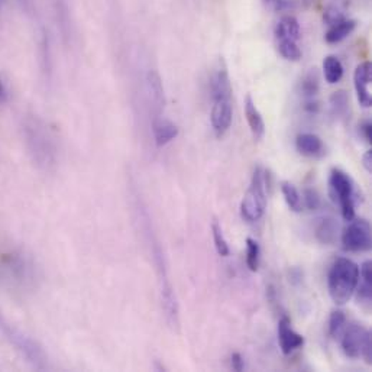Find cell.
<instances>
[{
    "label": "cell",
    "instance_id": "cell-11",
    "mask_svg": "<svg viewBox=\"0 0 372 372\" xmlns=\"http://www.w3.org/2000/svg\"><path fill=\"white\" fill-rule=\"evenodd\" d=\"M213 109L210 115L212 128L217 138L224 136L232 125V118H234V109H232L230 100H219L213 102Z\"/></svg>",
    "mask_w": 372,
    "mask_h": 372
},
{
    "label": "cell",
    "instance_id": "cell-17",
    "mask_svg": "<svg viewBox=\"0 0 372 372\" xmlns=\"http://www.w3.org/2000/svg\"><path fill=\"white\" fill-rule=\"evenodd\" d=\"M245 115L254 138L261 139L265 135V122L251 96H247L245 99Z\"/></svg>",
    "mask_w": 372,
    "mask_h": 372
},
{
    "label": "cell",
    "instance_id": "cell-33",
    "mask_svg": "<svg viewBox=\"0 0 372 372\" xmlns=\"http://www.w3.org/2000/svg\"><path fill=\"white\" fill-rule=\"evenodd\" d=\"M6 100H8V90H6L5 84L0 81V105L6 103Z\"/></svg>",
    "mask_w": 372,
    "mask_h": 372
},
{
    "label": "cell",
    "instance_id": "cell-1",
    "mask_svg": "<svg viewBox=\"0 0 372 372\" xmlns=\"http://www.w3.org/2000/svg\"><path fill=\"white\" fill-rule=\"evenodd\" d=\"M359 284V267L349 258H338L328 274L329 296L338 306H345Z\"/></svg>",
    "mask_w": 372,
    "mask_h": 372
},
{
    "label": "cell",
    "instance_id": "cell-20",
    "mask_svg": "<svg viewBox=\"0 0 372 372\" xmlns=\"http://www.w3.org/2000/svg\"><path fill=\"white\" fill-rule=\"evenodd\" d=\"M329 103H331L332 115L335 118L343 119L349 113V96L346 91H343V90L335 91L329 99Z\"/></svg>",
    "mask_w": 372,
    "mask_h": 372
},
{
    "label": "cell",
    "instance_id": "cell-28",
    "mask_svg": "<svg viewBox=\"0 0 372 372\" xmlns=\"http://www.w3.org/2000/svg\"><path fill=\"white\" fill-rule=\"evenodd\" d=\"M303 207L309 210H317L320 207V196L314 189H306L303 193Z\"/></svg>",
    "mask_w": 372,
    "mask_h": 372
},
{
    "label": "cell",
    "instance_id": "cell-26",
    "mask_svg": "<svg viewBox=\"0 0 372 372\" xmlns=\"http://www.w3.org/2000/svg\"><path fill=\"white\" fill-rule=\"evenodd\" d=\"M261 259V248L258 242L252 238L247 239V265L252 272H257L259 268Z\"/></svg>",
    "mask_w": 372,
    "mask_h": 372
},
{
    "label": "cell",
    "instance_id": "cell-22",
    "mask_svg": "<svg viewBox=\"0 0 372 372\" xmlns=\"http://www.w3.org/2000/svg\"><path fill=\"white\" fill-rule=\"evenodd\" d=\"M319 88H320L319 74H317L316 68H311V70L304 76V78L301 80V95H303L304 100L316 99L317 93H319Z\"/></svg>",
    "mask_w": 372,
    "mask_h": 372
},
{
    "label": "cell",
    "instance_id": "cell-25",
    "mask_svg": "<svg viewBox=\"0 0 372 372\" xmlns=\"http://www.w3.org/2000/svg\"><path fill=\"white\" fill-rule=\"evenodd\" d=\"M278 53L281 54L283 58L289 61H299L301 58V50L296 41L290 39H281L278 41Z\"/></svg>",
    "mask_w": 372,
    "mask_h": 372
},
{
    "label": "cell",
    "instance_id": "cell-9",
    "mask_svg": "<svg viewBox=\"0 0 372 372\" xmlns=\"http://www.w3.org/2000/svg\"><path fill=\"white\" fill-rule=\"evenodd\" d=\"M277 332L278 343H280V349L284 355H290L304 345V338L293 329L289 316H283L280 321H278Z\"/></svg>",
    "mask_w": 372,
    "mask_h": 372
},
{
    "label": "cell",
    "instance_id": "cell-16",
    "mask_svg": "<svg viewBox=\"0 0 372 372\" xmlns=\"http://www.w3.org/2000/svg\"><path fill=\"white\" fill-rule=\"evenodd\" d=\"M274 33H275V38L278 41L290 39V41L297 42L300 39V33H301L300 32V24L294 16H290V15L283 16L280 19V22L277 24Z\"/></svg>",
    "mask_w": 372,
    "mask_h": 372
},
{
    "label": "cell",
    "instance_id": "cell-23",
    "mask_svg": "<svg viewBox=\"0 0 372 372\" xmlns=\"http://www.w3.org/2000/svg\"><path fill=\"white\" fill-rule=\"evenodd\" d=\"M212 235H213V242H215V248H216L217 254L220 257H223V258L229 257L230 248H229L227 241H226V238L223 235L222 226H220V223L216 219L212 222Z\"/></svg>",
    "mask_w": 372,
    "mask_h": 372
},
{
    "label": "cell",
    "instance_id": "cell-27",
    "mask_svg": "<svg viewBox=\"0 0 372 372\" xmlns=\"http://www.w3.org/2000/svg\"><path fill=\"white\" fill-rule=\"evenodd\" d=\"M262 4L271 12H287L296 8V0H262Z\"/></svg>",
    "mask_w": 372,
    "mask_h": 372
},
{
    "label": "cell",
    "instance_id": "cell-29",
    "mask_svg": "<svg viewBox=\"0 0 372 372\" xmlns=\"http://www.w3.org/2000/svg\"><path fill=\"white\" fill-rule=\"evenodd\" d=\"M323 18H324V21H326V22L329 24V26H332V25H335V24H338V22L346 19L345 15H343V12H342L338 6H331V8H328L326 12H324Z\"/></svg>",
    "mask_w": 372,
    "mask_h": 372
},
{
    "label": "cell",
    "instance_id": "cell-32",
    "mask_svg": "<svg viewBox=\"0 0 372 372\" xmlns=\"http://www.w3.org/2000/svg\"><path fill=\"white\" fill-rule=\"evenodd\" d=\"M362 165L368 172H372V151H366L362 157Z\"/></svg>",
    "mask_w": 372,
    "mask_h": 372
},
{
    "label": "cell",
    "instance_id": "cell-13",
    "mask_svg": "<svg viewBox=\"0 0 372 372\" xmlns=\"http://www.w3.org/2000/svg\"><path fill=\"white\" fill-rule=\"evenodd\" d=\"M296 148L301 155L309 157V158L320 157V155H323V151H324L321 139L317 135L309 133V132L297 135Z\"/></svg>",
    "mask_w": 372,
    "mask_h": 372
},
{
    "label": "cell",
    "instance_id": "cell-2",
    "mask_svg": "<svg viewBox=\"0 0 372 372\" xmlns=\"http://www.w3.org/2000/svg\"><path fill=\"white\" fill-rule=\"evenodd\" d=\"M0 334L5 336V339L21 353V356L31 366L36 369L48 368V356H46L42 345L15 328L2 314V311H0Z\"/></svg>",
    "mask_w": 372,
    "mask_h": 372
},
{
    "label": "cell",
    "instance_id": "cell-31",
    "mask_svg": "<svg viewBox=\"0 0 372 372\" xmlns=\"http://www.w3.org/2000/svg\"><path fill=\"white\" fill-rule=\"evenodd\" d=\"M361 135L363 136V139L366 143H369L371 141V136H372V126H371V122L369 120H366V122H363L362 125H361Z\"/></svg>",
    "mask_w": 372,
    "mask_h": 372
},
{
    "label": "cell",
    "instance_id": "cell-7",
    "mask_svg": "<svg viewBox=\"0 0 372 372\" xmlns=\"http://www.w3.org/2000/svg\"><path fill=\"white\" fill-rule=\"evenodd\" d=\"M371 224L365 219H352L342 232V247L348 252H365L371 249Z\"/></svg>",
    "mask_w": 372,
    "mask_h": 372
},
{
    "label": "cell",
    "instance_id": "cell-5",
    "mask_svg": "<svg viewBox=\"0 0 372 372\" xmlns=\"http://www.w3.org/2000/svg\"><path fill=\"white\" fill-rule=\"evenodd\" d=\"M329 196L346 222L355 219V184L349 174L334 168L329 175Z\"/></svg>",
    "mask_w": 372,
    "mask_h": 372
},
{
    "label": "cell",
    "instance_id": "cell-6",
    "mask_svg": "<svg viewBox=\"0 0 372 372\" xmlns=\"http://www.w3.org/2000/svg\"><path fill=\"white\" fill-rule=\"evenodd\" d=\"M341 346L348 358L358 359L361 356L368 365L372 363V336L361 323H352L343 329Z\"/></svg>",
    "mask_w": 372,
    "mask_h": 372
},
{
    "label": "cell",
    "instance_id": "cell-24",
    "mask_svg": "<svg viewBox=\"0 0 372 372\" xmlns=\"http://www.w3.org/2000/svg\"><path fill=\"white\" fill-rule=\"evenodd\" d=\"M346 328V314L342 310H334L329 317V336L339 339Z\"/></svg>",
    "mask_w": 372,
    "mask_h": 372
},
{
    "label": "cell",
    "instance_id": "cell-14",
    "mask_svg": "<svg viewBox=\"0 0 372 372\" xmlns=\"http://www.w3.org/2000/svg\"><path fill=\"white\" fill-rule=\"evenodd\" d=\"M339 224L334 217H323L316 226V239L323 245H334L338 239Z\"/></svg>",
    "mask_w": 372,
    "mask_h": 372
},
{
    "label": "cell",
    "instance_id": "cell-19",
    "mask_svg": "<svg viewBox=\"0 0 372 372\" xmlns=\"http://www.w3.org/2000/svg\"><path fill=\"white\" fill-rule=\"evenodd\" d=\"M323 74H324V80H326L329 84L339 83L343 77V66L341 60L335 56H329L324 58Z\"/></svg>",
    "mask_w": 372,
    "mask_h": 372
},
{
    "label": "cell",
    "instance_id": "cell-12",
    "mask_svg": "<svg viewBox=\"0 0 372 372\" xmlns=\"http://www.w3.org/2000/svg\"><path fill=\"white\" fill-rule=\"evenodd\" d=\"M153 130H154V139H155L157 147H165L167 144L174 141L180 133V129L174 122L164 119L161 116H158L154 120Z\"/></svg>",
    "mask_w": 372,
    "mask_h": 372
},
{
    "label": "cell",
    "instance_id": "cell-30",
    "mask_svg": "<svg viewBox=\"0 0 372 372\" xmlns=\"http://www.w3.org/2000/svg\"><path fill=\"white\" fill-rule=\"evenodd\" d=\"M230 366H232V369H235V371H244L245 369V361H244V356L239 352L232 353Z\"/></svg>",
    "mask_w": 372,
    "mask_h": 372
},
{
    "label": "cell",
    "instance_id": "cell-15",
    "mask_svg": "<svg viewBox=\"0 0 372 372\" xmlns=\"http://www.w3.org/2000/svg\"><path fill=\"white\" fill-rule=\"evenodd\" d=\"M147 88H148V95H150V100L154 106V109L161 113V110L164 109L165 105V96H164V87H162V81L161 77L157 71H150L147 76Z\"/></svg>",
    "mask_w": 372,
    "mask_h": 372
},
{
    "label": "cell",
    "instance_id": "cell-21",
    "mask_svg": "<svg viewBox=\"0 0 372 372\" xmlns=\"http://www.w3.org/2000/svg\"><path fill=\"white\" fill-rule=\"evenodd\" d=\"M281 193H283L284 200H286V203H287V206L290 207L291 212L300 213L303 210V199H301V195L299 193V190L296 189L294 184L284 181L281 184Z\"/></svg>",
    "mask_w": 372,
    "mask_h": 372
},
{
    "label": "cell",
    "instance_id": "cell-4",
    "mask_svg": "<svg viewBox=\"0 0 372 372\" xmlns=\"http://www.w3.org/2000/svg\"><path fill=\"white\" fill-rule=\"evenodd\" d=\"M25 133L33 161L43 168L51 167L56 162V150L48 130H45V126L41 122L32 119L25 125Z\"/></svg>",
    "mask_w": 372,
    "mask_h": 372
},
{
    "label": "cell",
    "instance_id": "cell-18",
    "mask_svg": "<svg viewBox=\"0 0 372 372\" xmlns=\"http://www.w3.org/2000/svg\"><path fill=\"white\" fill-rule=\"evenodd\" d=\"M356 28V22L352 19H343L335 25H332L326 33V42L339 43L346 39Z\"/></svg>",
    "mask_w": 372,
    "mask_h": 372
},
{
    "label": "cell",
    "instance_id": "cell-8",
    "mask_svg": "<svg viewBox=\"0 0 372 372\" xmlns=\"http://www.w3.org/2000/svg\"><path fill=\"white\" fill-rule=\"evenodd\" d=\"M210 95L213 102L219 100H230L232 98V86L226 64L223 60H219L213 73L210 76Z\"/></svg>",
    "mask_w": 372,
    "mask_h": 372
},
{
    "label": "cell",
    "instance_id": "cell-3",
    "mask_svg": "<svg viewBox=\"0 0 372 372\" xmlns=\"http://www.w3.org/2000/svg\"><path fill=\"white\" fill-rule=\"evenodd\" d=\"M268 185L269 172L261 167H257L252 172L251 184L241 203V216L248 223H255L264 216L267 207L265 187H268Z\"/></svg>",
    "mask_w": 372,
    "mask_h": 372
},
{
    "label": "cell",
    "instance_id": "cell-10",
    "mask_svg": "<svg viewBox=\"0 0 372 372\" xmlns=\"http://www.w3.org/2000/svg\"><path fill=\"white\" fill-rule=\"evenodd\" d=\"M371 77H372V66L369 61H365L356 67L353 74V83H355L358 100L362 108H369L372 105V96L369 91Z\"/></svg>",
    "mask_w": 372,
    "mask_h": 372
}]
</instances>
